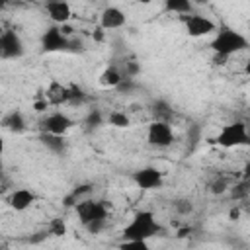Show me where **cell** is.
<instances>
[{
    "label": "cell",
    "mask_w": 250,
    "mask_h": 250,
    "mask_svg": "<svg viewBox=\"0 0 250 250\" xmlns=\"http://www.w3.org/2000/svg\"><path fill=\"white\" fill-rule=\"evenodd\" d=\"M156 232H160V225L154 219L152 211H137L133 215V219L123 227L121 234L125 240H137V242H145L148 238H152Z\"/></svg>",
    "instance_id": "6da1fadb"
},
{
    "label": "cell",
    "mask_w": 250,
    "mask_h": 250,
    "mask_svg": "<svg viewBox=\"0 0 250 250\" xmlns=\"http://www.w3.org/2000/svg\"><path fill=\"white\" fill-rule=\"evenodd\" d=\"M246 47H248V39L240 31H234L232 27H227V25H223L219 31H215V37L211 41L213 53L217 55V59H223V61L234 53L244 51Z\"/></svg>",
    "instance_id": "7a4b0ae2"
},
{
    "label": "cell",
    "mask_w": 250,
    "mask_h": 250,
    "mask_svg": "<svg viewBox=\"0 0 250 250\" xmlns=\"http://www.w3.org/2000/svg\"><path fill=\"white\" fill-rule=\"evenodd\" d=\"M211 143L223 146V148H234V146H246L250 143V135H248V127L244 121H232V123H225L219 133L211 139Z\"/></svg>",
    "instance_id": "3957f363"
},
{
    "label": "cell",
    "mask_w": 250,
    "mask_h": 250,
    "mask_svg": "<svg viewBox=\"0 0 250 250\" xmlns=\"http://www.w3.org/2000/svg\"><path fill=\"white\" fill-rule=\"evenodd\" d=\"M74 211H76L82 227H86L92 221H107V217H109V209H107L105 201H96L90 197L80 199L74 205Z\"/></svg>",
    "instance_id": "277c9868"
},
{
    "label": "cell",
    "mask_w": 250,
    "mask_h": 250,
    "mask_svg": "<svg viewBox=\"0 0 250 250\" xmlns=\"http://www.w3.org/2000/svg\"><path fill=\"white\" fill-rule=\"evenodd\" d=\"M146 141L150 146H156V148L170 146L174 143V131H172L170 123L162 121V119H154L146 129Z\"/></svg>",
    "instance_id": "5b68a950"
},
{
    "label": "cell",
    "mask_w": 250,
    "mask_h": 250,
    "mask_svg": "<svg viewBox=\"0 0 250 250\" xmlns=\"http://www.w3.org/2000/svg\"><path fill=\"white\" fill-rule=\"evenodd\" d=\"M184 25H186V31L189 37H205V35H211L213 31H217V25L213 20H209L207 16L203 14H184Z\"/></svg>",
    "instance_id": "8992f818"
},
{
    "label": "cell",
    "mask_w": 250,
    "mask_h": 250,
    "mask_svg": "<svg viewBox=\"0 0 250 250\" xmlns=\"http://www.w3.org/2000/svg\"><path fill=\"white\" fill-rule=\"evenodd\" d=\"M70 37L61 29V25H51L41 35V49L45 53H57V51H68Z\"/></svg>",
    "instance_id": "52a82bcc"
},
{
    "label": "cell",
    "mask_w": 250,
    "mask_h": 250,
    "mask_svg": "<svg viewBox=\"0 0 250 250\" xmlns=\"http://www.w3.org/2000/svg\"><path fill=\"white\" fill-rule=\"evenodd\" d=\"M74 121L62 113V111H53L41 119V133H51V135H66L72 129Z\"/></svg>",
    "instance_id": "ba28073f"
},
{
    "label": "cell",
    "mask_w": 250,
    "mask_h": 250,
    "mask_svg": "<svg viewBox=\"0 0 250 250\" xmlns=\"http://www.w3.org/2000/svg\"><path fill=\"white\" fill-rule=\"evenodd\" d=\"M23 55V43L20 35L12 29L0 27V57L4 59H16Z\"/></svg>",
    "instance_id": "9c48e42d"
},
{
    "label": "cell",
    "mask_w": 250,
    "mask_h": 250,
    "mask_svg": "<svg viewBox=\"0 0 250 250\" xmlns=\"http://www.w3.org/2000/svg\"><path fill=\"white\" fill-rule=\"evenodd\" d=\"M131 178L137 184V188H141V189H158V188H162V182H164L162 172L154 166H145V168L133 172Z\"/></svg>",
    "instance_id": "30bf717a"
},
{
    "label": "cell",
    "mask_w": 250,
    "mask_h": 250,
    "mask_svg": "<svg viewBox=\"0 0 250 250\" xmlns=\"http://www.w3.org/2000/svg\"><path fill=\"white\" fill-rule=\"evenodd\" d=\"M45 12L51 18V21L55 25H62L68 23L72 18V8L66 0H47L45 2Z\"/></svg>",
    "instance_id": "8fae6325"
},
{
    "label": "cell",
    "mask_w": 250,
    "mask_h": 250,
    "mask_svg": "<svg viewBox=\"0 0 250 250\" xmlns=\"http://www.w3.org/2000/svg\"><path fill=\"white\" fill-rule=\"evenodd\" d=\"M125 21H127V16L117 6H107L100 14V27L102 29H119L125 25Z\"/></svg>",
    "instance_id": "7c38bea8"
},
{
    "label": "cell",
    "mask_w": 250,
    "mask_h": 250,
    "mask_svg": "<svg viewBox=\"0 0 250 250\" xmlns=\"http://www.w3.org/2000/svg\"><path fill=\"white\" fill-rule=\"evenodd\" d=\"M37 201V195L27 188H18L8 195V205L14 211H25Z\"/></svg>",
    "instance_id": "4fadbf2b"
},
{
    "label": "cell",
    "mask_w": 250,
    "mask_h": 250,
    "mask_svg": "<svg viewBox=\"0 0 250 250\" xmlns=\"http://www.w3.org/2000/svg\"><path fill=\"white\" fill-rule=\"evenodd\" d=\"M45 100L49 105H61L68 104V86L61 84L59 80H51L45 90Z\"/></svg>",
    "instance_id": "5bb4252c"
},
{
    "label": "cell",
    "mask_w": 250,
    "mask_h": 250,
    "mask_svg": "<svg viewBox=\"0 0 250 250\" xmlns=\"http://www.w3.org/2000/svg\"><path fill=\"white\" fill-rule=\"evenodd\" d=\"M0 127L8 129V131H12V133H21V131H25L27 125H25L23 113H21L20 109H12V111H8V113L2 117Z\"/></svg>",
    "instance_id": "9a60e30c"
},
{
    "label": "cell",
    "mask_w": 250,
    "mask_h": 250,
    "mask_svg": "<svg viewBox=\"0 0 250 250\" xmlns=\"http://www.w3.org/2000/svg\"><path fill=\"white\" fill-rule=\"evenodd\" d=\"M98 82H100V86H104V88H117V86H121V82H123V74H121L115 66H107V68L100 74Z\"/></svg>",
    "instance_id": "2e32d148"
},
{
    "label": "cell",
    "mask_w": 250,
    "mask_h": 250,
    "mask_svg": "<svg viewBox=\"0 0 250 250\" xmlns=\"http://www.w3.org/2000/svg\"><path fill=\"white\" fill-rule=\"evenodd\" d=\"M191 0H164V12L168 14H191Z\"/></svg>",
    "instance_id": "e0dca14e"
},
{
    "label": "cell",
    "mask_w": 250,
    "mask_h": 250,
    "mask_svg": "<svg viewBox=\"0 0 250 250\" xmlns=\"http://www.w3.org/2000/svg\"><path fill=\"white\" fill-rule=\"evenodd\" d=\"M105 121H107V125L117 127V129H127V127H131V119H129V115H127L125 111H119V109L109 111V113L105 115Z\"/></svg>",
    "instance_id": "ac0fdd59"
},
{
    "label": "cell",
    "mask_w": 250,
    "mask_h": 250,
    "mask_svg": "<svg viewBox=\"0 0 250 250\" xmlns=\"http://www.w3.org/2000/svg\"><path fill=\"white\" fill-rule=\"evenodd\" d=\"M41 141L43 145L53 150V152H64V137L62 135H51V133H41Z\"/></svg>",
    "instance_id": "d6986e66"
},
{
    "label": "cell",
    "mask_w": 250,
    "mask_h": 250,
    "mask_svg": "<svg viewBox=\"0 0 250 250\" xmlns=\"http://www.w3.org/2000/svg\"><path fill=\"white\" fill-rule=\"evenodd\" d=\"M47 230H49L51 236H64L66 234V223L61 217H55V219H51Z\"/></svg>",
    "instance_id": "ffe728a7"
},
{
    "label": "cell",
    "mask_w": 250,
    "mask_h": 250,
    "mask_svg": "<svg viewBox=\"0 0 250 250\" xmlns=\"http://www.w3.org/2000/svg\"><path fill=\"white\" fill-rule=\"evenodd\" d=\"M154 109V115H156V119H162V121H168L170 119V115H172V109H170V105L164 102V100H158V102H154V105H152Z\"/></svg>",
    "instance_id": "44dd1931"
},
{
    "label": "cell",
    "mask_w": 250,
    "mask_h": 250,
    "mask_svg": "<svg viewBox=\"0 0 250 250\" xmlns=\"http://www.w3.org/2000/svg\"><path fill=\"white\" fill-rule=\"evenodd\" d=\"M90 191H92V186H80V188H76V189L66 197V203H64V205H68V207H70V205H76V203H78L80 199H84V195H88Z\"/></svg>",
    "instance_id": "7402d4cb"
},
{
    "label": "cell",
    "mask_w": 250,
    "mask_h": 250,
    "mask_svg": "<svg viewBox=\"0 0 250 250\" xmlns=\"http://www.w3.org/2000/svg\"><path fill=\"white\" fill-rule=\"evenodd\" d=\"M84 98H86V94L80 86H76V84L68 86V104H80V102H84Z\"/></svg>",
    "instance_id": "603a6c76"
},
{
    "label": "cell",
    "mask_w": 250,
    "mask_h": 250,
    "mask_svg": "<svg viewBox=\"0 0 250 250\" xmlns=\"http://www.w3.org/2000/svg\"><path fill=\"white\" fill-rule=\"evenodd\" d=\"M86 125H90V127H100V125H104V121H105V117H104V113L100 111V109H92L88 115H86Z\"/></svg>",
    "instance_id": "cb8c5ba5"
},
{
    "label": "cell",
    "mask_w": 250,
    "mask_h": 250,
    "mask_svg": "<svg viewBox=\"0 0 250 250\" xmlns=\"http://www.w3.org/2000/svg\"><path fill=\"white\" fill-rule=\"evenodd\" d=\"M246 195H248V182L242 180L240 184L234 186V189H232V197H234V199H244Z\"/></svg>",
    "instance_id": "d4e9b609"
},
{
    "label": "cell",
    "mask_w": 250,
    "mask_h": 250,
    "mask_svg": "<svg viewBox=\"0 0 250 250\" xmlns=\"http://www.w3.org/2000/svg\"><path fill=\"white\" fill-rule=\"evenodd\" d=\"M227 189H229L227 180H217V182L211 186V191H213V193H225Z\"/></svg>",
    "instance_id": "484cf974"
},
{
    "label": "cell",
    "mask_w": 250,
    "mask_h": 250,
    "mask_svg": "<svg viewBox=\"0 0 250 250\" xmlns=\"http://www.w3.org/2000/svg\"><path fill=\"white\" fill-rule=\"evenodd\" d=\"M176 209H178V213H182V215H188V213H191L193 211V205L189 203V201H178L176 203Z\"/></svg>",
    "instance_id": "4316f807"
},
{
    "label": "cell",
    "mask_w": 250,
    "mask_h": 250,
    "mask_svg": "<svg viewBox=\"0 0 250 250\" xmlns=\"http://www.w3.org/2000/svg\"><path fill=\"white\" fill-rule=\"evenodd\" d=\"M4 168V137L0 135V172Z\"/></svg>",
    "instance_id": "83f0119b"
},
{
    "label": "cell",
    "mask_w": 250,
    "mask_h": 250,
    "mask_svg": "<svg viewBox=\"0 0 250 250\" xmlns=\"http://www.w3.org/2000/svg\"><path fill=\"white\" fill-rule=\"evenodd\" d=\"M238 217H240V209H238V207H234V209H230V211H229V219L236 221Z\"/></svg>",
    "instance_id": "f1b7e54d"
},
{
    "label": "cell",
    "mask_w": 250,
    "mask_h": 250,
    "mask_svg": "<svg viewBox=\"0 0 250 250\" xmlns=\"http://www.w3.org/2000/svg\"><path fill=\"white\" fill-rule=\"evenodd\" d=\"M191 2H195V4H207L209 0H191Z\"/></svg>",
    "instance_id": "f546056e"
},
{
    "label": "cell",
    "mask_w": 250,
    "mask_h": 250,
    "mask_svg": "<svg viewBox=\"0 0 250 250\" xmlns=\"http://www.w3.org/2000/svg\"><path fill=\"white\" fill-rule=\"evenodd\" d=\"M137 2H139V4H150L152 0H137Z\"/></svg>",
    "instance_id": "4dcf8cb0"
},
{
    "label": "cell",
    "mask_w": 250,
    "mask_h": 250,
    "mask_svg": "<svg viewBox=\"0 0 250 250\" xmlns=\"http://www.w3.org/2000/svg\"><path fill=\"white\" fill-rule=\"evenodd\" d=\"M6 2H8V0H0V8H2V6L6 4Z\"/></svg>",
    "instance_id": "1f68e13d"
}]
</instances>
